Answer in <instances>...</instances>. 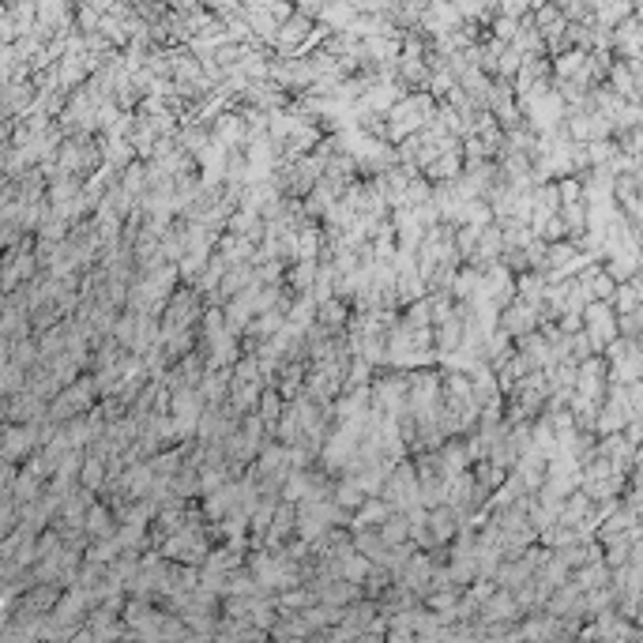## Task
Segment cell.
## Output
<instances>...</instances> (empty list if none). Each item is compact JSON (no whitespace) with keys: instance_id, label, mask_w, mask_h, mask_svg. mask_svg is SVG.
<instances>
[{"instance_id":"cell-1","label":"cell","mask_w":643,"mask_h":643,"mask_svg":"<svg viewBox=\"0 0 643 643\" xmlns=\"http://www.w3.org/2000/svg\"><path fill=\"white\" fill-rule=\"evenodd\" d=\"M372 411H380L384 418H399L411 411V377H406V369L380 365V372L372 377Z\"/></svg>"},{"instance_id":"cell-2","label":"cell","mask_w":643,"mask_h":643,"mask_svg":"<svg viewBox=\"0 0 643 643\" xmlns=\"http://www.w3.org/2000/svg\"><path fill=\"white\" fill-rule=\"evenodd\" d=\"M433 113H436V106H433V98H426V94L399 98L392 106V113H387V135H384V140L387 143H403L406 135H414V132L426 128L433 121Z\"/></svg>"},{"instance_id":"cell-3","label":"cell","mask_w":643,"mask_h":643,"mask_svg":"<svg viewBox=\"0 0 643 643\" xmlns=\"http://www.w3.org/2000/svg\"><path fill=\"white\" fill-rule=\"evenodd\" d=\"M98 403H102V387H98V380H94V372L87 369L79 380H72L68 387H61L57 399H49V418H53V421H68V418H76V414L94 411Z\"/></svg>"},{"instance_id":"cell-4","label":"cell","mask_w":643,"mask_h":643,"mask_svg":"<svg viewBox=\"0 0 643 643\" xmlns=\"http://www.w3.org/2000/svg\"><path fill=\"white\" fill-rule=\"evenodd\" d=\"M208 309V297H203L192 282H181L174 294H169L166 309H162V331H184V328H199V316Z\"/></svg>"},{"instance_id":"cell-5","label":"cell","mask_w":643,"mask_h":643,"mask_svg":"<svg viewBox=\"0 0 643 643\" xmlns=\"http://www.w3.org/2000/svg\"><path fill=\"white\" fill-rule=\"evenodd\" d=\"M395 512H411L414 504H421V474L414 467V460H399L395 470L387 474L384 493H380Z\"/></svg>"},{"instance_id":"cell-6","label":"cell","mask_w":643,"mask_h":643,"mask_svg":"<svg viewBox=\"0 0 643 643\" xmlns=\"http://www.w3.org/2000/svg\"><path fill=\"white\" fill-rule=\"evenodd\" d=\"M519 294V282L512 279V267H508L504 260H497V264H489L485 271H482V286H478V297H485V301H497L501 309L508 301H512Z\"/></svg>"},{"instance_id":"cell-7","label":"cell","mask_w":643,"mask_h":643,"mask_svg":"<svg viewBox=\"0 0 643 643\" xmlns=\"http://www.w3.org/2000/svg\"><path fill=\"white\" fill-rule=\"evenodd\" d=\"M49 414V399L38 395L34 387L27 384L23 392H15V395H4V421H42Z\"/></svg>"},{"instance_id":"cell-8","label":"cell","mask_w":643,"mask_h":643,"mask_svg":"<svg viewBox=\"0 0 643 643\" xmlns=\"http://www.w3.org/2000/svg\"><path fill=\"white\" fill-rule=\"evenodd\" d=\"M538 320H541V309H538V305H531L527 297H519V294L501 309V328H504L508 335H516V338H519V335H531V331L538 328Z\"/></svg>"},{"instance_id":"cell-9","label":"cell","mask_w":643,"mask_h":643,"mask_svg":"<svg viewBox=\"0 0 643 643\" xmlns=\"http://www.w3.org/2000/svg\"><path fill=\"white\" fill-rule=\"evenodd\" d=\"M433 568H436V561L429 557V549H418L411 561H406L399 572H395V583H403V587H411V590H418L421 598H426V590H429V580H433Z\"/></svg>"},{"instance_id":"cell-10","label":"cell","mask_w":643,"mask_h":643,"mask_svg":"<svg viewBox=\"0 0 643 643\" xmlns=\"http://www.w3.org/2000/svg\"><path fill=\"white\" fill-rule=\"evenodd\" d=\"M297 534V501H279V508H275V519H271V531H267V541L264 546H286Z\"/></svg>"},{"instance_id":"cell-11","label":"cell","mask_w":643,"mask_h":643,"mask_svg":"<svg viewBox=\"0 0 643 643\" xmlns=\"http://www.w3.org/2000/svg\"><path fill=\"white\" fill-rule=\"evenodd\" d=\"M583 320H587V338H590V343H595V346H614L617 320H614V313H609L606 305H587Z\"/></svg>"},{"instance_id":"cell-12","label":"cell","mask_w":643,"mask_h":643,"mask_svg":"<svg viewBox=\"0 0 643 643\" xmlns=\"http://www.w3.org/2000/svg\"><path fill=\"white\" fill-rule=\"evenodd\" d=\"M211 132H215V140L226 143V147H245V143L252 140L245 113H218L215 125H211Z\"/></svg>"},{"instance_id":"cell-13","label":"cell","mask_w":643,"mask_h":643,"mask_svg":"<svg viewBox=\"0 0 643 643\" xmlns=\"http://www.w3.org/2000/svg\"><path fill=\"white\" fill-rule=\"evenodd\" d=\"M256 241H248V237H241V233H233V230H226V233H218V241H215V252L223 256L230 267L233 264H248L252 256H256Z\"/></svg>"},{"instance_id":"cell-14","label":"cell","mask_w":643,"mask_h":643,"mask_svg":"<svg viewBox=\"0 0 643 643\" xmlns=\"http://www.w3.org/2000/svg\"><path fill=\"white\" fill-rule=\"evenodd\" d=\"M305 377H309V358H290V362L279 369L275 387H279L286 399H297V395L305 392Z\"/></svg>"},{"instance_id":"cell-15","label":"cell","mask_w":643,"mask_h":643,"mask_svg":"<svg viewBox=\"0 0 643 643\" xmlns=\"http://www.w3.org/2000/svg\"><path fill=\"white\" fill-rule=\"evenodd\" d=\"M230 384H233V365L230 369H208V377H203V384H199V392H203V399H208V406H226Z\"/></svg>"},{"instance_id":"cell-16","label":"cell","mask_w":643,"mask_h":643,"mask_svg":"<svg viewBox=\"0 0 643 643\" xmlns=\"http://www.w3.org/2000/svg\"><path fill=\"white\" fill-rule=\"evenodd\" d=\"M117 531H121V519H117V512L106 501H94V508L87 512V534L91 538H113Z\"/></svg>"},{"instance_id":"cell-17","label":"cell","mask_w":643,"mask_h":643,"mask_svg":"<svg viewBox=\"0 0 643 643\" xmlns=\"http://www.w3.org/2000/svg\"><path fill=\"white\" fill-rule=\"evenodd\" d=\"M392 512H395L392 504H387L380 493H372V497H369V501L358 508V512H354L350 531H362V527H380V523H384L387 516H392Z\"/></svg>"},{"instance_id":"cell-18","label":"cell","mask_w":643,"mask_h":643,"mask_svg":"<svg viewBox=\"0 0 643 643\" xmlns=\"http://www.w3.org/2000/svg\"><path fill=\"white\" fill-rule=\"evenodd\" d=\"M463 166H467V151L463 147H452V151H444L436 162H429V169H426V177L436 184V181H452V177H460L463 174Z\"/></svg>"},{"instance_id":"cell-19","label":"cell","mask_w":643,"mask_h":643,"mask_svg":"<svg viewBox=\"0 0 643 643\" xmlns=\"http://www.w3.org/2000/svg\"><path fill=\"white\" fill-rule=\"evenodd\" d=\"M335 501L350 508V512H358V508L369 501V489L354 478V474H338V482H335Z\"/></svg>"},{"instance_id":"cell-20","label":"cell","mask_w":643,"mask_h":643,"mask_svg":"<svg viewBox=\"0 0 643 643\" xmlns=\"http://www.w3.org/2000/svg\"><path fill=\"white\" fill-rule=\"evenodd\" d=\"M316 271H320V260H297V264L286 267V286L297 290V294H313Z\"/></svg>"},{"instance_id":"cell-21","label":"cell","mask_w":643,"mask_h":643,"mask_svg":"<svg viewBox=\"0 0 643 643\" xmlns=\"http://www.w3.org/2000/svg\"><path fill=\"white\" fill-rule=\"evenodd\" d=\"M392 583H395V572H392V568H387V565H372V568H369V575L362 580V595L380 602V598L387 595V587H392Z\"/></svg>"},{"instance_id":"cell-22","label":"cell","mask_w":643,"mask_h":643,"mask_svg":"<svg viewBox=\"0 0 643 643\" xmlns=\"http://www.w3.org/2000/svg\"><path fill=\"white\" fill-rule=\"evenodd\" d=\"M151 467H155L159 478H174V474L184 467V444H169L162 452L151 455Z\"/></svg>"},{"instance_id":"cell-23","label":"cell","mask_w":643,"mask_h":643,"mask_svg":"<svg viewBox=\"0 0 643 643\" xmlns=\"http://www.w3.org/2000/svg\"><path fill=\"white\" fill-rule=\"evenodd\" d=\"M316 313H320V301H316L313 294H297V297H294V305H290V313H286V320L309 331V328L316 324Z\"/></svg>"},{"instance_id":"cell-24","label":"cell","mask_w":643,"mask_h":643,"mask_svg":"<svg viewBox=\"0 0 643 643\" xmlns=\"http://www.w3.org/2000/svg\"><path fill=\"white\" fill-rule=\"evenodd\" d=\"M377 531H380V538L387 541V546H399V541L411 538V519H406V512H392Z\"/></svg>"},{"instance_id":"cell-25","label":"cell","mask_w":643,"mask_h":643,"mask_svg":"<svg viewBox=\"0 0 643 643\" xmlns=\"http://www.w3.org/2000/svg\"><path fill=\"white\" fill-rule=\"evenodd\" d=\"M27 384H30V369H27L23 362H15V358H4V380H0V387H4V395L23 392Z\"/></svg>"},{"instance_id":"cell-26","label":"cell","mask_w":643,"mask_h":643,"mask_svg":"<svg viewBox=\"0 0 643 643\" xmlns=\"http://www.w3.org/2000/svg\"><path fill=\"white\" fill-rule=\"evenodd\" d=\"M369 568H372V561H369V557H365L358 546H354V553H346V561H343V575H346L350 583H362L365 575H369Z\"/></svg>"},{"instance_id":"cell-27","label":"cell","mask_w":643,"mask_h":643,"mask_svg":"<svg viewBox=\"0 0 643 643\" xmlns=\"http://www.w3.org/2000/svg\"><path fill=\"white\" fill-rule=\"evenodd\" d=\"M482 230H485V226H474V223H467V226H455V245H460L463 260H470V256H474V248H478V237H482Z\"/></svg>"}]
</instances>
